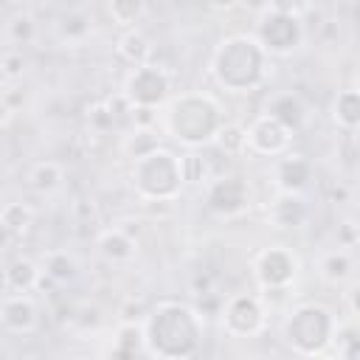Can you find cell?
<instances>
[{"label":"cell","instance_id":"44dd1931","mask_svg":"<svg viewBox=\"0 0 360 360\" xmlns=\"http://www.w3.org/2000/svg\"><path fill=\"white\" fill-rule=\"evenodd\" d=\"M56 34H59V39L68 42V45H82V42L93 34V20H90V14L82 11V8L65 11V14L59 17V22H56Z\"/></svg>","mask_w":360,"mask_h":360},{"label":"cell","instance_id":"52a82bcc","mask_svg":"<svg viewBox=\"0 0 360 360\" xmlns=\"http://www.w3.org/2000/svg\"><path fill=\"white\" fill-rule=\"evenodd\" d=\"M253 37L259 39V45H262L267 53L284 56V53H292V51L301 45V39H304V25H301L298 11L284 14V11H270V8H264V11L259 14V22H256V34H253Z\"/></svg>","mask_w":360,"mask_h":360},{"label":"cell","instance_id":"7c38bea8","mask_svg":"<svg viewBox=\"0 0 360 360\" xmlns=\"http://www.w3.org/2000/svg\"><path fill=\"white\" fill-rule=\"evenodd\" d=\"M39 323L37 301L28 292H8L0 298V326L11 335H31Z\"/></svg>","mask_w":360,"mask_h":360},{"label":"cell","instance_id":"8992f818","mask_svg":"<svg viewBox=\"0 0 360 360\" xmlns=\"http://www.w3.org/2000/svg\"><path fill=\"white\" fill-rule=\"evenodd\" d=\"M121 93L129 98L132 107H155L160 110L172 96V76L152 62L132 65V70L124 79Z\"/></svg>","mask_w":360,"mask_h":360},{"label":"cell","instance_id":"83f0119b","mask_svg":"<svg viewBox=\"0 0 360 360\" xmlns=\"http://www.w3.org/2000/svg\"><path fill=\"white\" fill-rule=\"evenodd\" d=\"M332 343H335L338 357H343V360H357L360 357V338H357L354 323H343V326L338 323L335 335H332Z\"/></svg>","mask_w":360,"mask_h":360},{"label":"cell","instance_id":"f1b7e54d","mask_svg":"<svg viewBox=\"0 0 360 360\" xmlns=\"http://www.w3.org/2000/svg\"><path fill=\"white\" fill-rule=\"evenodd\" d=\"M155 146H160L158 127H152V129H138V127H135V132L124 141V152H127L129 158H141L143 152H149V149H155Z\"/></svg>","mask_w":360,"mask_h":360},{"label":"cell","instance_id":"5bb4252c","mask_svg":"<svg viewBox=\"0 0 360 360\" xmlns=\"http://www.w3.org/2000/svg\"><path fill=\"white\" fill-rule=\"evenodd\" d=\"M267 219L273 228H301L309 219V205L301 191H276L267 205Z\"/></svg>","mask_w":360,"mask_h":360},{"label":"cell","instance_id":"4dcf8cb0","mask_svg":"<svg viewBox=\"0 0 360 360\" xmlns=\"http://www.w3.org/2000/svg\"><path fill=\"white\" fill-rule=\"evenodd\" d=\"M180 169H183V183H205L208 177V160L200 152L180 155Z\"/></svg>","mask_w":360,"mask_h":360},{"label":"cell","instance_id":"2e32d148","mask_svg":"<svg viewBox=\"0 0 360 360\" xmlns=\"http://www.w3.org/2000/svg\"><path fill=\"white\" fill-rule=\"evenodd\" d=\"M96 248H98V253H101L107 262H112V264L129 262V259L138 253V242H135V236H132L127 228H121V225L101 231L98 239H96Z\"/></svg>","mask_w":360,"mask_h":360},{"label":"cell","instance_id":"ab89813d","mask_svg":"<svg viewBox=\"0 0 360 360\" xmlns=\"http://www.w3.org/2000/svg\"><path fill=\"white\" fill-rule=\"evenodd\" d=\"M73 214H76L79 219H84V222H90V219H96V217H98V211H96V202H93V200H76V202H73Z\"/></svg>","mask_w":360,"mask_h":360},{"label":"cell","instance_id":"4316f807","mask_svg":"<svg viewBox=\"0 0 360 360\" xmlns=\"http://www.w3.org/2000/svg\"><path fill=\"white\" fill-rule=\"evenodd\" d=\"M6 37L11 45H28L37 37V20L28 11H14L6 22Z\"/></svg>","mask_w":360,"mask_h":360},{"label":"cell","instance_id":"8fae6325","mask_svg":"<svg viewBox=\"0 0 360 360\" xmlns=\"http://www.w3.org/2000/svg\"><path fill=\"white\" fill-rule=\"evenodd\" d=\"M248 129V152L253 155H264V158H278L281 152H287L290 141H292V132L284 129L276 118H270L267 112L256 115L250 121Z\"/></svg>","mask_w":360,"mask_h":360},{"label":"cell","instance_id":"74e56055","mask_svg":"<svg viewBox=\"0 0 360 360\" xmlns=\"http://www.w3.org/2000/svg\"><path fill=\"white\" fill-rule=\"evenodd\" d=\"M188 290H191V295H200V292L214 290V278H211V273L197 270V273L191 276V281H188Z\"/></svg>","mask_w":360,"mask_h":360},{"label":"cell","instance_id":"e0dca14e","mask_svg":"<svg viewBox=\"0 0 360 360\" xmlns=\"http://www.w3.org/2000/svg\"><path fill=\"white\" fill-rule=\"evenodd\" d=\"M39 270L53 284H70V281L79 278V262H76V256L68 253V250H62V248L45 250L42 259H39Z\"/></svg>","mask_w":360,"mask_h":360},{"label":"cell","instance_id":"9a60e30c","mask_svg":"<svg viewBox=\"0 0 360 360\" xmlns=\"http://www.w3.org/2000/svg\"><path fill=\"white\" fill-rule=\"evenodd\" d=\"M264 112L290 132H298L307 124V104L298 93H273L264 104Z\"/></svg>","mask_w":360,"mask_h":360},{"label":"cell","instance_id":"8d00e7d4","mask_svg":"<svg viewBox=\"0 0 360 360\" xmlns=\"http://www.w3.org/2000/svg\"><path fill=\"white\" fill-rule=\"evenodd\" d=\"M104 104L110 107V112H112L115 118H121V115H129V107H132V104H129V98H127L121 90H118V93H112L110 98H104Z\"/></svg>","mask_w":360,"mask_h":360},{"label":"cell","instance_id":"836d02e7","mask_svg":"<svg viewBox=\"0 0 360 360\" xmlns=\"http://www.w3.org/2000/svg\"><path fill=\"white\" fill-rule=\"evenodd\" d=\"M197 301H194V309L205 318V315H219V309H222V295L217 292V290H208V292H200V295H194Z\"/></svg>","mask_w":360,"mask_h":360},{"label":"cell","instance_id":"f6af8a7d","mask_svg":"<svg viewBox=\"0 0 360 360\" xmlns=\"http://www.w3.org/2000/svg\"><path fill=\"white\" fill-rule=\"evenodd\" d=\"M11 112H14V110H11V107L6 104V98L0 96V127H6V124L11 121Z\"/></svg>","mask_w":360,"mask_h":360},{"label":"cell","instance_id":"ee69618b","mask_svg":"<svg viewBox=\"0 0 360 360\" xmlns=\"http://www.w3.org/2000/svg\"><path fill=\"white\" fill-rule=\"evenodd\" d=\"M332 200H335V202H346V200H349V188H346L343 183H338V186L332 188Z\"/></svg>","mask_w":360,"mask_h":360},{"label":"cell","instance_id":"6da1fadb","mask_svg":"<svg viewBox=\"0 0 360 360\" xmlns=\"http://www.w3.org/2000/svg\"><path fill=\"white\" fill-rule=\"evenodd\" d=\"M205 318L180 301H160L143 315L146 354L155 357H194L200 352Z\"/></svg>","mask_w":360,"mask_h":360},{"label":"cell","instance_id":"7402d4cb","mask_svg":"<svg viewBox=\"0 0 360 360\" xmlns=\"http://www.w3.org/2000/svg\"><path fill=\"white\" fill-rule=\"evenodd\" d=\"M115 51H118V56H121L124 62H129V65H143V62H149V56H152V42H149V37H146L143 31L127 28V31L118 37Z\"/></svg>","mask_w":360,"mask_h":360},{"label":"cell","instance_id":"9c48e42d","mask_svg":"<svg viewBox=\"0 0 360 360\" xmlns=\"http://www.w3.org/2000/svg\"><path fill=\"white\" fill-rule=\"evenodd\" d=\"M219 321H222L225 332L233 335V338L259 335L262 326H264V307H262V298H259V295H250V292H233V295H228V298L222 301Z\"/></svg>","mask_w":360,"mask_h":360},{"label":"cell","instance_id":"ba28073f","mask_svg":"<svg viewBox=\"0 0 360 360\" xmlns=\"http://www.w3.org/2000/svg\"><path fill=\"white\" fill-rule=\"evenodd\" d=\"M253 276L264 292H287V287L298 276V256L287 245H270L256 253L253 259Z\"/></svg>","mask_w":360,"mask_h":360},{"label":"cell","instance_id":"60d3db41","mask_svg":"<svg viewBox=\"0 0 360 360\" xmlns=\"http://www.w3.org/2000/svg\"><path fill=\"white\" fill-rule=\"evenodd\" d=\"M346 298H349V312H352V318H357V315H360V304H357V284H352V287L346 290Z\"/></svg>","mask_w":360,"mask_h":360},{"label":"cell","instance_id":"5b68a950","mask_svg":"<svg viewBox=\"0 0 360 360\" xmlns=\"http://www.w3.org/2000/svg\"><path fill=\"white\" fill-rule=\"evenodd\" d=\"M335 315L323 307V304H301L295 307L284 323H281V338L284 343L295 352V354H304V357H312V354H321L329 343H332V335H335Z\"/></svg>","mask_w":360,"mask_h":360},{"label":"cell","instance_id":"484cf974","mask_svg":"<svg viewBox=\"0 0 360 360\" xmlns=\"http://www.w3.org/2000/svg\"><path fill=\"white\" fill-rule=\"evenodd\" d=\"M34 225V211L25 202H8L0 211V231L11 239L28 233V228Z\"/></svg>","mask_w":360,"mask_h":360},{"label":"cell","instance_id":"7bdbcfd3","mask_svg":"<svg viewBox=\"0 0 360 360\" xmlns=\"http://www.w3.org/2000/svg\"><path fill=\"white\" fill-rule=\"evenodd\" d=\"M208 6L217 11H231L233 6H239V0H208Z\"/></svg>","mask_w":360,"mask_h":360},{"label":"cell","instance_id":"e575fe53","mask_svg":"<svg viewBox=\"0 0 360 360\" xmlns=\"http://www.w3.org/2000/svg\"><path fill=\"white\" fill-rule=\"evenodd\" d=\"M129 118L138 129H152V127H158L160 112L155 107H129Z\"/></svg>","mask_w":360,"mask_h":360},{"label":"cell","instance_id":"30bf717a","mask_svg":"<svg viewBox=\"0 0 360 360\" xmlns=\"http://www.w3.org/2000/svg\"><path fill=\"white\" fill-rule=\"evenodd\" d=\"M250 202V188L245 183V177L239 174H222V177H211L208 188H205V205L208 211L219 214V217H236L248 208Z\"/></svg>","mask_w":360,"mask_h":360},{"label":"cell","instance_id":"7a4b0ae2","mask_svg":"<svg viewBox=\"0 0 360 360\" xmlns=\"http://www.w3.org/2000/svg\"><path fill=\"white\" fill-rule=\"evenodd\" d=\"M158 121L169 138L188 149H200L214 141L217 129L225 124V112L211 93H180L169 96Z\"/></svg>","mask_w":360,"mask_h":360},{"label":"cell","instance_id":"d6a6232c","mask_svg":"<svg viewBox=\"0 0 360 360\" xmlns=\"http://www.w3.org/2000/svg\"><path fill=\"white\" fill-rule=\"evenodd\" d=\"M25 68H28V62H25L22 51H6V53L0 56V76H3L6 82L22 79V76H25Z\"/></svg>","mask_w":360,"mask_h":360},{"label":"cell","instance_id":"ffe728a7","mask_svg":"<svg viewBox=\"0 0 360 360\" xmlns=\"http://www.w3.org/2000/svg\"><path fill=\"white\" fill-rule=\"evenodd\" d=\"M112 354L115 357H135L146 354V340H143V321H121L112 338Z\"/></svg>","mask_w":360,"mask_h":360},{"label":"cell","instance_id":"603a6c76","mask_svg":"<svg viewBox=\"0 0 360 360\" xmlns=\"http://www.w3.org/2000/svg\"><path fill=\"white\" fill-rule=\"evenodd\" d=\"M332 118L340 129H346L349 135H354L357 124H360V96L354 87H346L338 93L335 107H332Z\"/></svg>","mask_w":360,"mask_h":360},{"label":"cell","instance_id":"b9f144b4","mask_svg":"<svg viewBox=\"0 0 360 360\" xmlns=\"http://www.w3.org/2000/svg\"><path fill=\"white\" fill-rule=\"evenodd\" d=\"M239 6H245V8L253 11V14H262V11L270 6V0H239Z\"/></svg>","mask_w":360,"mask_h":360},{"label":"cell","instance_id":"3957f363","mask_svg":"<svg viewBox=\"0 0 360 360\" xmlns=\"http://www.w3.org/2000/svg\"><path fill=\"white\" fill-rule=\"evenodd\" d=\"M264 73H267V51L259 45L253 34L225 37L211 56V76L228 93H250L264 82Z\"/></svg>","mask_w":360,"mask_h":360},{"label":"cell","instance_id":"277c9868","mask_svg":"<svg viewBox=\"0 0 360 360\" xmlns=\"http://www.w3.org/2000/svg\"><path fill=\"white\" fill-rule=\"evenodd\" d=\"M132 186L143 200H174L183 188L180 155H174L166 146H155L141 158H132Z\"/></svg>","mask_w":360,"mask_h":360},{"label":"cell","instance_id":"d590c367","mask_svg":"<svg viewBox=\"0 0 360 360\" xmlns=\"http://www.w3.org/2000/svg\"><path fill=\"white\" fill-rule=\"evenodd\" d=\"M357 242H360V236H357V225H354V219L338 225V248H349V250H354Z\"/></svg>","mask_w":360,"mask_h":360},{"label":"cell","instance_id":"f35d334b","mask_svg":"<svg viewBox=\"0 0 360 360\" xmlns=\"http://www.w3.org/2000/svg\"><path fill=\"white\" fill-rule=\"evenodd\" d=\"M118 315H121V321H143V315H146V309H143V304L141 301H124L121 304V309H118Z\"/></svg>","mask_w":360,"mask_h":360},{"label":"cell","instance_id":"cb8c5ba5","mask_svg":"<svg viewBox=\"0 0 360 360\" xmlns=\"http://www.w3.org/2000/svg\"><path fill=\"white\" fill-rule=\"evenodd\" d=\"M211 143H214L225 158H239V155L248 152V129H245L239 121H225V124L217 129V135H214Z\"/></svg>","mask_w":360,"mask_h":360},{"label":"cell","instance_id":"4fadbf2b","mask_svg":"<svg viewBox=\"0 0 360 360\" xmlns=\"http://www.w3.org/2000/svg\"><path fill=\"white\" fill-rule=\"evenodd\" d=\"M312 163L298 155V152H281L273 163V177H276V188L278 191H301L309 186L312 180Z\"/></svg>","mask_w":360,"mask_h":360},{"label":"cell","instance_id":"d4e9b609","mask_svg":"<svg viewBox=\"0 0 360 360\" xmlns=\"http://www.w3.org/2000/svg\"><path fill=\"white\" fill-rule=\"evenodd\" d=\"M62 177H65V169L62 163L56 160H39L28 169V186L37 191V194H51L62 186Z\"/></svg>","mask_w":360,"mask_h":360},{"label":"cell","instance_id":"f546056e","mask_svg":"<svg viewBox=\"0 0 360 360\" xmlns=\"http://www.w3.org/2000/svg\"><path fill=\"white\" fill-rule=\"evenodd\" d=\"M110 17L118 22V25H135L143 14V0H110Z\"/></svg>","mask_w":360,"mask_h":360},{"label":"cell","instance_id":"d6986e66","mask_svg":"<svg viewBox=\"0 0 360 360\" xmlns=\"http://www.w3.org/2000/svg\"><path fill=\"white\" fill-rule=\"evenodd\" d=\"M352 270H354V259H352V250L349 248H335V250H326L321 259H318V273L326 284H343L352 278Z\"/></svg>","mask_w":360,"mask_h":360},{"label":"cell","instance_id":"1f68e13d","mask_svg":"<svg viewBox=\"0 0 360 360\" xmlns=\"http://www.w3.org/2000/svg\"><path fill=\"white\" fill-rule=\"evenodd\" d=\"M115 121H118V118L110 112V107H107L104 101H96V104L87 107V127H90L96 135H107V132H112Z\"/></svg>","mask_w":360,"mask_h":360},{"label":"cell","instance_id":"ac0fdd59","mask_svg":"<svg viewBox=\"0 0 360 360\" xmlns=\"http://www.w3.org/2000/svg\"><path fill=\"white\" fill-rule=\"evenodd\" d=\"M39 276H42V270L34 259L17 256L3 267V287L8 292H31V290H37Z\"/></svg>","mask_w":360,"mask_h":360}]
</instances>
